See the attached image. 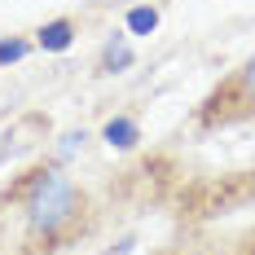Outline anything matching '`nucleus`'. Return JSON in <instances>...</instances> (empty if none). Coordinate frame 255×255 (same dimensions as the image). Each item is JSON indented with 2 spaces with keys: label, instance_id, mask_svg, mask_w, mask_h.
<instances>
[{
  "label": "nucleus",
  "instance_id": "9d476101",
  "mask_svg": "<svg viewBox=\"0 0 255 255\" xmlns=\"http://www.w3.org/2000/svg\"><path fill=\"white\" fill-rule=\"evenodd\" d=\"M251 255H255V247H251Z\"/></svg>",
  "mask_w": 255,
  "mask_h": 255
},
{
  "label": "nucleus",
  "instance_id": "7ed1b4c3",
  "mask_svg": "<svg viewBox=\"0 0 255 255\" xmlns=\"http://www.w3.org/2000/svg\"><path fill=\"white\" fill-rule=\"evenodd\" d=\"M106 71H128V66H132V49H128V40L124 35H115V40H110V44H106Z\"/></svg>",
  "mask_w": 255,
  "mask_h": 255
},
{
  "label": "nucleus",
  "instance_id": "423d86ee",
  "mask_svg": "<svg viewBox=\"0 0 255 255\" xmlns=\"http://www.w3.org/2000/svg\"><path fill=\"white\" fill-rule=\"evenodd\" d=\"M79 150H84V132H66L62 145H57V158H75Z\"/></svg>",
  "mask_w": 255,
  "mask_h": 255
},
{
  "label": "nucleus",
  "instance_id": "6e6552de",
  "mask_svg": "<svg viewBox=\"0 0 255 255\" xmlns=\"http://www.w3.org/2000/svg\"><path fill=\"white\" fill-rule=\"evenodd\" d=\"M247 88H251V97H255V57H251V66H247Z\"/></svg>",
  "mask_w": 255,
  "mask_h": 255
},
{
  "label": "nucleus",
  "instance_id": "1a4fd4ad",
  "mask_svg": "<svg viewBox=\"0 0 255 255\" xmlns=\"http://www.w3.org/2000/svg\"><path fill=\"white\" fill-rule=\"evenodd\" d=\"M13 150H18V141H4V145H0V163H4V158H9Z\"/></svg>",
  "mask_w": 255,
  "mask_h": 255
},
{
  "label": "nucleus",
  "instance_id": "f257e3e1",
  "mask_svg": "<svg viewBox=\"0 0 255 255\" xmlns=\"http://www.w3.org/2000/svg\"><path fill=\"white\" fill-rule=\"evenodd\" d=\"M79 207V194L75 185L62 176V172H44L40 176V185H35V194H31V229L35 233H57L71 216H75Z\"/></svg>",
  "mask_w": 255,
  "mask_h": 255
},
{
  "label": "nucleus",
  "instance_id": "39448f33",
  "mask_svg": "<svg viewBox=\"0 0 255 255\" xmlns=\"http://www.w3.org/2000/svg\"><path fill=\"white\" fill-rule=\"evenodd\" d=\"M154 26H158V13H154V9H132V13H128V31H132V35H150Z\"/></svg>",
  "mask_w": 255,
  "mask_h": 255
},
{
  "label": "nucleus",
  "instance_id": "20e7f679",
  "mask_svg": "<svg viewBox=\"0 0 255 255\" xmlns=\"http://www.w3.org/2000/svg\"><path fill=\"white\" fill-rule=\"evenodd\" d=\"M106 141L119 145V150L136 145V124H132V119H110V124H106Z\"/></svg>",
  "mask_w": 255,
  "mask_h": 255
},
{
  "label": "nucleus",
  "instance_id": "f03ea898",
  "mask_svg": "<svg viewBox=\"0 0 255 255\" xmlns=\"http://www.w3.org/2000/svg\"><path fill=\"white\" fill-rule=\"evenodd\" d=\"M40 49H49V53L71 49V22H49L40 31Z\"/></svg>",
  "mask_w": 255,
  "mask_h": 255
},
{
  "label": "nucleus",
  "instance_id": "0eeeda50",
  "mask_svg": "<svg viewBox=\"0 0 255 255\" xmlns=\"http://www.w3.org/2000/svg\"><path fill=\"white\" fill-rule=\"evenodd\" d=\"M22 53H26V44H22V40H4V44H0V66H9V62H18Z\"/></svg>",
  "mask_w": 255,
  "mask_h": 255
}]
</instances>
